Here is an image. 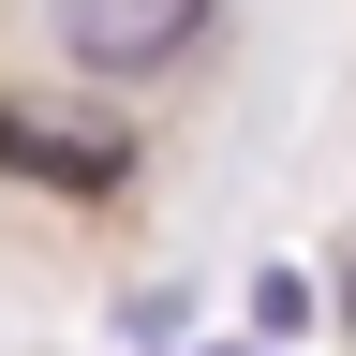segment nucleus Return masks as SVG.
<instances>
[{"instance_id":"7ed1b4c3","label":"nucleus","mask_w":356,"mask_h":356,"mask_svg":"<svg viewBox=\"0 0 356 356\" xmlns=\"http://www.w3.org/2000/svg\"><path fill=\"white\" fill-rule=\"evenodd\" d=\"M252 327H267V341L312 327V282H297V267H252Z\"/></svg>"},{"instance_id":"f257e3e1","label":"nucleus","mask_w":356,"mask_h":356,"mask_svg":"<svg viewBox=\"0 0 356 356\" xmlns=\"http://www.w3.org/2000/svg\"><path fill=\"white\" fill-rule=\"evenodd\" d=\"M208 15H222V0H44L60 60H74V74H104V89H134V74H178V60L208 44Z\"/></svg>"},{"instance_id":"f03ea898","label":"nucleus","mask_w":356,"mask_h":356,"mask_svg":"<svg viewBox=\"0 0 356 356\" xmlns=\"http://www.w3.org/2000/svg\"><path fill=\"white\" fill-rule=\"evenodd\" d=\"M0 163L44 178V193H119V178H134V134L119 119H44V104L0 89Z\"/></svg>"},{"instance_id":"20e7f679","label":"nucleus","mask_w":356,"mask_h":356,"mask_svg":"<svg viewBox=\"0 0 356 356\" xmlns=\"http://www.w3.org/2000/svg\"><path fill=\"white\" fill-rule=\"evenodd\" d=\"M341 327H356V267H341Z\"/></svg>"},{"instance_id":"39448f33","label":"nucleus","mask_w":356,"mask_h":356,"mask_svg":"<svg viewBox=\"0 0 356 356\" xmlns=\"http://www.w3.org/2000/svg\"><path fill=\"white\" fill-rule=\"evenodd\" d=\"M178 356H193V341H178Z\"/></svg>"}]
</instances>
